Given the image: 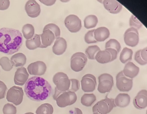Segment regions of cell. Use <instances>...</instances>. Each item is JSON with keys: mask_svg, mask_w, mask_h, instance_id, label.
Wrapping results in <instances>:
<instances>
[{"mask_svg": "<svg viewBox=\"0 0 147 114\" xmlns=\"http://www.w3.org/2000/svg\"><path fill=\"white\" fill-rule=\"evenodd\" d=\"M82 89L85 93L93 92L96 89L97 82L94 76L86 74L82 77L81 80Z\"/></svg>", "mask_w": 147, "mask_h": 114, "instance_id": "7c38bea8", "label": "cell"}, {"mask_svg": "<svg viewBox=\"0 0 147 114\" xmlns=\"http://www.w3.org/2000/svg\"><path fill=\"white\" fill-rule=\"evenodd\" d=\"M23 37L19 30L3 27L0 29V52L11 55L19 50Z\"/></svg>", "mask_w": 147, "mask_h": 114, "instance_id": "7a4b0ae2", "label": "cell"}, {"mask_svg": "<svg viewBox=\"0 0 147 114\" xmlns=\"http://www.w3.org/2000/svg\"><path fill=\"white\" fill-rule=\"evenodd\" d=\"M140 50L137 51L134 55L135 60L141 65H144L146 64V62L142 59L140 54Z\"/></svg>", "mask_w": 147, "mask_h": 114, "instance_id": "ab89813d", "label": "cell"}, {"mask_svg": "<svg viewBox=\"0 0 147 114\" xmlns=\"http://www.w3.org/2000/svg\"><path fill=\"white\" fill-rule=\"evenodd\" d=\"M27 70L31 75L41 76L45 73L47 66L44 62L38 61L30 64L28 67Z\"/></svg>", "mask_w": 147, "mask_h": 114, "instance_id": "4fadbf2b", "label": "cell"}, {"mask_svg": "<svg viewBox=\"0 0 147 114\" xmlns=\"http://www.w3.org/2000/svg\"><path fill=\"white\" fill-rule=\"evenodd\" d=\"M49 30L55 35V39L60 37V30L59 27L55 24L51 23L46 25L43 29L44 30Z\"/></svg>", "mask_w": 147, "mask_h": 114, "instance_id": "836d02e7", "label": "cell"}, {"mask_svg": "<svg viewBox=\"0 0 147 114\" xmlns=\"http://www.w3.org/2000/svg\"><path fill=\"white\" fill-rule=\"evenodd\" d=\"M24 114H34L33 113H31V112H29V113H26Z\"/></svg>", "mask_w": 147, "mask_h": 114, "instance_id": "bcb514c9", "label": "cell"}, {"mask_svg": "<svg viewBox=\"0 0 147 114\" xmlns=\"http://www.w3.org/2000/svg\"><path fill=\"white\" fill-rule=\"evenodd\" d=\"M0 66L3 70L5 71H9L13 68L9 58L7 57H3L0 59Z\"/></svg>", "mask_w": 147, "mask_h": 114, "instance_id": "1f68e13d", "label": "cell"}, {"mask_svg": "<svg viewBox=\"0 0 147 114\" xmlns=\"http://www.w3.org/2000/svg\"><path fill=\"white\" fill-rule=\"evenodd\" d=\"M95 29L88 31L84 36V41L88 44L95 43L97 42L94 38V32Z\"/></svg>", "mask_w": 147, "mask_h": 114, "instance_id": "8d00e7d4", "label": "cell"}, {"mask_svg": "<svg viewBox=\"0 0 147 114\" xmlns=\"http://www.w3.org/2000/svg\"><path fill=\"white\" fill-rule=\"evenodd\" d=\"M64 24L68 30L72 33L79 32L82 27L81 20L77 15H70L66 17Z\"/></svg>", "mask_w": 147, "mask_h": 114, "instance_id": "8fae6325", "label": "cell"}, {"mask_svg": "<svg viewBox=\"0 0 147 114\" xmlns=\"http://www.w3.org/2000/svg\"><path fill=\"white\" fill-rule=\"evenodd\" d=\"M41 45L40 35L35 34L31 39L27 40L26 42V47L30 50H34L40 48Z\"/></svg>", "mask_w": 147, "mask_h": 114, "instance_id": "cb8c5ba5", "label": "cell"}, {"mask_svg": "<svg viewBox=\"0 0 147 114\" xmlns=\"http://www.w3.org/2000/svg\"><path fill=\"white\" fill-rule=\"evenodd\" d=\"M67 48V43L66 40L62 37L56 39L52 47V51L55 54L61 55L65 52Z\"/></svg>", "mask_w": 147, "mask_h": 114, "instance_id": "d6986e66", "label": "cell"}, {"mask_svg": "<svg viewBox=\"0 0 147 114\" xmlns=\"http://www.w3.org/2000/svg\"><path fill=\"white\" fill-rule=\"evenodd\" d=\"M39 1L47 6H50L53 5L56 2V1Z\"/></svg>", "mask_w": 147, "mask_h": 114, "instance_id": "ee69618b", "label": "cell"}, {"mask_svg": "<svg viewBox=\"0 0 147 114\" xmlns=\"http://www.w3.org/2000/svg\"><path fill=\"white\" fill-rule=\"evenodd\" d=\"M98 22V18L96 15H88L84 20V27L88 29L93 28L96 26Z\"/></svg>", "mask_w": 147, "mask_h": 114, "instance_id": "4316f807", "label": "cell"}, {"mask_svg": "<svg viewBox=\"0 0 147 114\" xmlns=\"http://www.w3.org/2000/svg\"><path fill=\"white\" fill-rule=\"evenodd\" d=\"M96 96L93 93L84 94L81 99V103L86 107H90L96 101Z\"/></svg>", "mask_w": 147, "mask_h": 114, "instance_id": "83f0119b", "label": "cell"}, {"mask_svg": "<svg viewBox=\"0 0 147 114\" xmlns=\"http://www.w3.org/2000/svg\"><path fill=\"white\" fill-rule=\"evenodd\" d=\"M130 97L127 93H120L114 99V103L117 107H125L128 106L130 103Z\"/></svg>", "mask_w": 147, "mask_h": 114, "instance_id": "7402d4cb", "label": "cell"}, {"mask_svg": "<svg viewBox=\"0 0 147 114\" xmlns=\"http://www.w3.org/2000/svg\"><path fill=\"white\" fill-rule=\"evenodd\" d=\"M70 80L71 84H71V87L68 91L75 93L78 91L80 89V81L78 80L75 79H71Z\"/></svg>", "mask_w": 147, "mask_h": 114, "instance_id": "74e56055", "label": "cell"}, {"mask_svg": "<svg viewBox=\"0 0 147 114\" xmlns=\"http://www.w3.org/2000/svg\"><path fill=\"white\" fill-rule=\"evenodd\" d=\"M10 61L13 66L22 67L26 64L27 58L24 54L20 53L12 56Z\"/></svg>", "mask_w": 147, "mask_h": 114, "instance_id": "603a6c76", "label": "cell"}, {"mask_svg": "<svg viewBox=\"0 0 147 114\" xmlns=\"http://www.w3.org/2000/svg\"><path fill=\"white\" fill-rule=\"evenodd\" d=\"M100 50L99 47L97 45H92L88 47L86 50V56L90 60H95L96 54Z\"/></svg>", "mask_w": 147, "mask_h": 114, "instance_id": "4dcf8cb0", "label": "cell"}, {"mask_svg": "<svg viewBox=\"0 0 147 114\" xmlns=\"http://www.w3.org/2000/svg\"><path fill=\"white\" fill-rule=\"evenodd\" d=\"M3 111V114H16L17 109L13 104L7 103L4 106Z\"/></svg>", "mask_w": 147, "mask_h": 114, "instance_id": "e575fe53", "label": "cell"}, {"mask_svg": "<svg viewBox=\"0 0 147 114\" xmlns=\"http://www.w3.org/2000/svg\"><path fill=\"white\" fill-rule=\"evenodd\" d=\"M110 32L107 28L102 27L94 30V38L97 42H102L108 38L110 36Z\"/></svg>", "mask_w": 147, "mask_h": 114, "instance_id": "44dd1931", "label": "cell"}, {"mask_svg": "<svg viewBox=\"0 0 147 114\" xmlns=\"http://www.w3.org/2000/svg\"><path fill=\"white\" fill-rule=\"evenodd\" d=\"M116 107L114 99L106 97L97 102L92 107V111L93 113L107 114Z\"/></svg>", "mask_w": 147, "mask_h": 114, "instance_id": "277c9868", "label": "cell"}, {"mask_svg": "<svg viewBox=\"0 0 147 114\" xmlns=\"http://www.w3.org/2000/svg\"><path fill=\"white\" fill-rule=\"evenodd\" d=\"M95 59L100 64L107 63L111 61V56L109 52L106 50H100L96 54Z\"/></svg>", "mask_w": 147, "mask_h": 114, "instance_id": "d4e9b609", "label": "cell"}, {"mask_svg": "<svg viewBox=\"0 0 147 114\" xmlns=\"http://www.w3.org/2000/svg\"><path fill=\"white\" fill-rule=\"evenodd\" d=\"M99 114L98 113H94L93 114Z\"/></svg>", "mask_w": 147, "mask_h": 114, "instance_id": "7dc6e473", "label": "cell"}, {"mask_svg": "<svg viewBox=\"0 0 147 114\" xmlns=\"http://www.w3.org/2000/svg\"><path fill=\"white\" fill-rule=\"evenodd\" d=\"M98 91L102 94L108 93L114 85L113 78L109 74H102L98 77Z\"/></svg>", "mask_w": 147, "mask_h": 114, "instance_id": "ba28073f", "label": "cell"}, {"mask_svg": "<svg viewBox=\"0 0 147 114\" xmlns=\"http://www.w3.org/2000/svg\"><path fill=\"white\" fill-rule=\"evenodd\" d=\"M53 81L58 91H67L70 87V80L66 74L62 72L56 73L53 78Z\"/></svg>", "mask_w": 147, "mask_h": 114, "instance_id": "8992f818", "label": "cell"}, {"mask_svg": "<svg viewBox=\"0 0 147 114\" xmlns=\"http://www.w3.org/2000/svg\"><path fill=\"white\" fill-rule=\"evenodd\" d=\"M54 109L51 104L45 103L42 104L36 110V114H53Z\"/></svg>", "mask_w": 147, "mask_h": 114, "instance_id": "f1b7e54d", "label": "cell"}, {"mask_svg": "<svg viewBox=\"0 0 147 114\" xmlns=\"http://www.w3.org/2000/svg\"><path fill=\"white\" fill-rule=\"evenodd\" d=\"M104 7L112 14H117L122 10V5L116 0H104L102 1Z\"/></svg>", "mask_w": 147, "mask_h": 114, "instance_id": "ac0fdd59", "label": "cell"}, {"mask_svg": "<svg viewBox=\"0 0 147 114\" xmlns=\"http://www.w3.org/2000/svg\"><path fill=\"white\" fill-rule=\"evenodd\" d=\"M106 49L112 48L115 49L118 53L121 50V45L119 42L115 39H111L107 42L105 44Z\"/></svg>", "mask_w": 147, "mask_h": 114, "instance_id": "d6a6232c", "label": "cell"}, {"mask_svg": "<svg viewBox=\"0 0 147 114\" xmlns=\"http://www.w3.org/2000/svg\"><path fill=\"white\" fill-rule=\"evenodd\" d=\"M7 88L3 82L0 80V99H4L7 93Z\"/></svg>", "mask_w": 147, "mask_h": 114, "instance_id": "f35d334b", "label": "cell"}, {"mask_svg": "<svg viewBox=\"0 0 147 114\" xmlns=\"http://www.w3.org/2000/svg\"><path fill=\"white\" fill-rule=\"evenodd\" d=\"M53 98L58 107L61 108L73 105L77 100V95L74 92L69 91H60L56 88Z\"/></svg>", "mask_w": 147, "mask_h": 114, "instance_id": "3957f363", "label": "cell"}, {"mask_svg": "<svg viewBox=\"0 0 147 114\" xmlns=\"http://www.w3.org/2000/svg\"><path fill=\"white\" fill-rule=\"evenodd\" d=\"M87 62V57L85 54L80 52H77L71 56L70 67L74 71L79 72L83 69Z\"/></svg>", "mask_w": 147, "mask_h": 114, "instance_id": "52a82bcc", "label": "cell"}, {"mask_svg": "<svg viewBox=\"0 0 147 114\" xmlns=\"http://www.w3.org/2000/svg\"><path fill=\"white\" fill-rule=\"evenodd\" d=\"M140 70V68L132 62H129L125 66L122 71L125 76L132 79L138 75Z\"/></svg>", "mask_w": 147, "mask_h": 114, "instance_id": "ffe728a7", "label": "cell"}, {"mask_svg": "<svg viewBox=\"0 0 147 114\" xmlns=\"http://www.w3.org/2000/svg\"><path fill=\"white\" fill-rule=\"evenodd\" d=\"M29 76V74L25 68L21 67L18 68L14 76V83L18 85L23 86L28 81Z\"/></svg>", "mask_w": 147, "mask_h": 114, "instance_id": "2e32d148", "label": "cell"}, {"mask_svg": "<svg viewBox=\"0 0 147 114\" xmlns=\"http://www.w3.org/2000/svg\"><path fill=\"white\" fill-rule=\"evenodd\" d=\"M124 39L127 45L132 47L136 46L140 40L138 30L132 27L128 29L124 34Z\"/></svg>", "mask_w": 147, "mask_h": 114, "instance_id": "30bf717a", "label": "cell"}, {"mask_svg": "<svg viewBox=\"0 0 147 114\" xmlns=\"http://www.w3.org/2000/svg\"><path fill=\"white\" fill-rule=\"evenodd\" d=\"M52 87L44 78L39 76L30 78L26 82L24 91L26 96L34 101H45L51 95Z\"/></svg>", "mask_w": 147, "mask_h": 114, "instance_id": "6da1fadb", "label": "cell"}, {"mask_svg": "<svg viewBox=\"0 0 147 114\" xmlns=\"http://www.w3.org/2000/svg\"><path fill=\"white\" fill-rule=\"evenodd\" d=\"M133 104L135 107L138 109H145L147 106V91L142 90L139 92L134 99Z\"/></svg>", "mask_w": 147, "mask_h": 114, "instance_id": "9a60e30c", "label": "cell"}, {"mask_svg": "<svg viewBox=\"0 0 147 114\" xmlns=\"http://www.w3.org/2000/svg\"><path fill=\"white\" fill-rule=\"evenodd\" d=\"M74 114H83L81 110L78 108H74Z\"/></svg>", "mask_w": 147, "mask_h": 114, "instance_id": "f6af8a7d", "label": "cell"}, {"mask_svg": "<svg viewBox=\"0 0 147 114\" xmlns=\"http://www.w3.org/2000/svg\"><path fill=\"white\" fill-rule=\"evenodd\" d=\"M10 4L9 0H0V10L5 11L9 8Z\"/></svg>", "mask_w": 147, "mask_h": 114, "instance_id": "60d3db41", "label": "cell"}, {"mask_svg": "<svg viewBox=\"0 0 147 114\" xmlns=\"http://www.w3.org/2000/svg\"><path fill=\"white\" fill-rule=\"evenodd\" d=\"M24 37L27 40L31 39L35 34V29L31 24H27L23 26L22 30Z\"/></svg>", "mask_w": 147, "mask_h": 114, "instance_id": "f546056e", "label": "cell"}, {"mask_svg": "<svg viewBox=\"0 0 147 114\" xmlns=\"http://www.w3.org/2000/svg\"><path fill=\"white\" fill-rule=\"evenodd\" d=\"M25 10L28 16L32 18L39 16L41 11L40 5L34 0H30L26 3Z\"/></svg>", "mask_w": 147, "mask_h": 114, "instance_id": "5bb4252c", "label": "cell"}, {"mask_svg": "<svg viewBox=\"0 0 147 114\" xmlns=\"http://www.w3.org/2000/svg\"><path fill=\"white\" fill-rule=\"evenodd\" d=\"M129 25L131 27L134 28L138 30L140 29L142 26V23L133 15H132L130 17Z\"/></svg>", "mask_w": 147, "mask_h": 114, "instance_id": "d590c367", "label": "cell"}, {"mask_svg": "<svg viewBox=\"0 0 147 114\" xmlns=\"http://www.w3.org/2000/svg\"><path fill=\"white\" fill-rule=\"evenodd\" d=\"M40 36L41 45L40 48H45L51 46L55 39V35L49 30H44Z\"/></svg>", "mask_w": 147, "mask_h": 114, "instance_id": "e0dca14e", "label": "cell"}, {"mask_svg": "<svg viewBox=\"0 0 147 114\" xmlns=\"http://www.w3.org/2000/svg\"><path fill=\"white\" fill-rule=\"evenodd\" d=\"M133 79L125 76L123 71L119 73L116 76V86L119 91L121 92H129L133 87Z\"/></svg>", "mask_w": 147, "mask_h": 114, "instance_id": "9c48e42d", "label": "cell"}, {"mask_svg": "<svg viewBox=\"0 0 147 114\" xmlns=\"http://www.w3.org/2000/svg\"><path fill=\"white\" fill-rule=\"evenodd\" d=\"M24 92L22 87L14 86L8 90L6 99L8 102L16 106L21 105L23 101Z\"/></svg>", "mask_w": 147, "mask_h": 114, "instance_id": "5b68a950", "label": "cell"}, {"mask_svg": "<svg viewBox=\"0 0 147 114\" xmlns=\"http://www.w3.org/2000/svg\"><path fill=\"white\" fill-rule=\"evenodd\" d=\"M133 55V51L132 49L125 47L120 54V60L122 63L125 64L132 59Z\"/></svg>", "mask_w": 147, "mask_h": 114, "instance_id": "484cf974", "label": "cell"}, {"mask_svg": "<svg viewBox=\"0 0 147 114\" xmlns=\"http://www.w3.org/2000/svg\"><path fill=\"white\" fill-rule=\"evenodd\" d=\"M140 54L142 58L144 61L147 62V47L140 50Z\"/></svg>", "mask_w": 147, "mask_h": 114, "instance_id": "7bdbcfd3", "label": "cell"}, {"mask_svg": "<svg viewBox=\"0 0 147 114\" xmlns=\"http://www.w3.org/2000/svg\"><path fill=\"white\" fill-rule=\"evenodd\" d=\"M106 50L108 51L110 54L111 56V61L112 62L115 60L117 58L118 52L115 49L112 48L106 49Z\"/></svg>", "mask_w": 147, "mask_h": 114, "instance_id": "b9f144b4", "label": "cell"}]
</instances>
